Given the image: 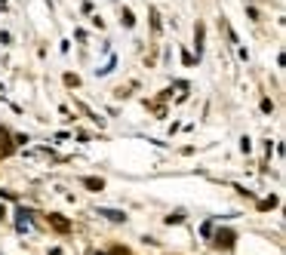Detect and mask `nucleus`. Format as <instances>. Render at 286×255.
Wrapping results in <instances>:
<instances>
[{"mask_svg":"<svg viewBox=\"0 0 286 255\" xmlns=\"http://www.w3.org/2000/svg\"><path fill=\"white\" fill-rule=\"evenodd\" d=\"M13 151H16V144H13L10 132H7V129H0V157H10Z\"/></svg>","mask_w":286,"mask_h":255,"instance_id":"obj_1","label":"nucleus"},{"mask_svg":"<svg viewBox=\"0 0 286 255\" xmlns=\"http://www.w3.org/2000/svg\"><path fill=\"white\" fill-rule=\"evenodd\" d=\"M234 240H237V237H234V231H228V228L216 234V246H219V249H231V246H234Z\"/></svg>","mask_w":286,"mask_h":255,"instance_id":"obj_2","label":"nucleus"},{"mask_svg":"<svg viewBox=\"0 0 286 255\" xmlns=\"http://www.w3.org/2000/svg\"><path fill=\"white\" fill-rule=\"evenodd\" d=\"M50 222H53V228H56V231H62V234H68V228H71V225H68V218H65V215H59V212H53V215H50Z\"/></svg>","mask_w":286,"mask_h":255,"instance_id":"obj_3","label":"nucleus"},{"mask_svg":"<svg viewBox=\"0 0 286 255\" xmlns=\"http://www.w3.org/2000/svg\"><path fill=\"white\" fill-rule=\"evenodd\" d=\"M99 215L108 218V222H117V225H120V222H127V215H124V212H117V209H99Z\"/></svg>","mask_w":286,"mask_h":255,"instance_id":"obj_4","label":"nucleus"},{"mask_svg":"<svg viewBox=\"0 0 286 255\" xmlns=\"http://www.w3.org/2000/svg\"><path fill=\"white\" fill-rule=\"evenodd\" d=\"M194 46H197V59H200V53H203V25L200 22L194 28Z\"/></svg>","mask_w":286,"mask_h":255,"instance_id":"obj_5","label":"nucleus"},{"mask_svg":"<svg viewBox=\"0 0 286 255\" xmlns=\"http://www.w3.org/2000/svg\"><path fill=\"white\" fill-rule=\"evenodd\" d=\"M28 222H31V212L28 209H19V231H28L31 228Z\"/></svg>","mask_w":286,"mask_h":255,"instance_id":"obj_6","label":"nucleus"},{"mask_svg":"<svg viewBox=\"0 0 286 255\" xmlns=\"http://www.w3.org/2000/svg\"><path fill=\"white\" fill-rule=\"evenodd\" d=\"M84 185H87V191H102L105 181L102 178H84Z\"/></svg>","mask_w":286,"mask_h":255,"instance_id":"obj_7","label":"nucleus"},{"mask_svg":"<svg viewBox=\"0 0 286 255\" xmlns=\"http://www.w3.org/2000/svg\"><path fill=\"white\" fill-rule=\"evenodd\" d=\"M120 22H124L127 28H133V25H136V16H133L130 10H120Z\"/></svg>","mask_w":286,"mask_h":255,"instance_id":"obj_8","label":"nucleus"},{"mask_svg":"<svg viewBox=\"0 0 286 255\" xmlns=\"http://www.w3.org/2000/svg\"><path fill=\"white\" fill-rule=\"evenodd\" d=\"M274 206H277V197H271V200H262V203H259V209H262V212H268V209H274Z\"/></svg>","mask_w":286,"mask_h":255,"instance_id":"obj_9","label":"nucleus"},{"mask_svg":"<svg viewBox=\"0 0 286 255\" xmlns=\"http://www.w3.org/2000/svg\"><path fill=\"white\" fill-rule=\"evenodd\" d=\"M111 255H130V252H127V249H120V246H117V249H114Z\"/></svg>","mask_w":286,"mask_h":255,"instance_id":"obj_10","label":"nucleus"},{"mask_svg":"<svg viewBox=\"0 0 286 255\" xmlns=\"http://www.w3.org/2000/svg\"><path fill=\"white\" fill-rule=\"evenodd\" d=\"M0 218H4V206H0Z\"/></svg>","mask_w":286,"mask_h":255,"instance_id":"obj_11","label":"nucleus"}]
</instances>
